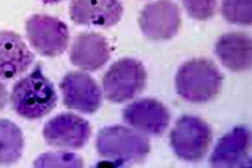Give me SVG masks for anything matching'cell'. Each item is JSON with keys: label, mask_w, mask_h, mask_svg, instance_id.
<instances>
[{"label": "cell", "mask_w": 252, "mask_h": 168, "mask_svg": "<svg viewBox=\"0 0 252 168\" xmlns=\"http://www.w3.org/2000/svg\"><path fill=\"white\" fill-rule=\"evenodd\" d=\"M58 100L53 83L45 76L40 65L18 80L10 95L14 111L28 120H36L48 115L56 107Z\"/></svg>", "instance_id": "6da1fadb"}, {"label": "cell", "mask_w": 252, "mask_h": 168, "mask_svg": "<svg viewBox=\"0 0 252 168\" xmlns=\"http://www.w3.org/2000/svg\"><path fill=\"white\" fill-rule=\"evenodd\" d=\"M223 75L213 61L193 59L180 67L176 75L177 93L192 103L213 100L222 88Z\"/></svg>", "instance_id": "7a4b0ae2"}, {"label": "cell", "mask_w": 252, "mask_h": 168, "mask_svg": "<svg viewBox=\"0 0 252 168\" xmlns=\"http://www.w3.org/2000/svg\"><path fill=\"white\" fill-rule=\"evenodd\" d=\"M96 149L100 157L114 167L140 163L150 153L149 139L136 130L122 125L103 128L98 133Z\"/></svg>", "instance_id": "3957f363"}, {"label": "cell", "mask_w": 252, "mask_h": 168, "mask_svg": "<svg viewBox=\"0 0 252 168\" xmlns=\"http://www.w3.org/2000/svg\"><path fill=\"white\" fill-rule=\"evenodd\" d=\"M170 139L171 147L180 159L188 163H198L208 153L213 140V132L202 118L182 116L171 130Z\"/></svg>", "instance_id": "277c9868"}, {"label": "cell", "mask_w": 252, "mask_h": 168, "mask_svg": "<svg viewBox=\"0 0 252 168\" xmlns=\"http://www.w3.org/2000/svg\"><path fill=\"white\" fill-rule=\"evenodd\" d=\"M147 72L142 63L133 59H119L104 77V94L113 103H123L140 94L145 88Z\"/></svg>", "instance_id": "5b68a950"}, {"label": "cell", "mask_w": 252, "mask_h": 168, "mask_svg": "<svg viewBox=\"0 0 252 168\" xmlns=\"http://www.w3.org/2000/svg\"><path fill=\"white\" fill-rule=\"evenodd\" d=\"M27 37L41 56L53 58L64 53L69 41L67 25L59 18L35 14L26 22Z\"/></svg>", "instance_id": "8992f818"}, {"label": "cell", "mask_w": 252, "mask_h": 168, "mask_svg": "<svg viewBox=\"0 0 252 168\" xmlns=\"http://www.w3.org/2000/svg\"><path fill=\"white\" fill-rule=\"evenodd\" d=\"M138 24L148 38L154 41L170 40L178 33L182 24L179 7L172 0L148 3L141 11Z\"/></svg>", "instance_id": "52a82bcc"}, {"label": "cell", "mask_w": 252, "mask_h": 168, "mask_svg": "<svg viewBox=\"0 0 252 168\" xmlns=\"http://www.w3.org/2000/svg\"><path fill=\"white\" fill-rule=\"evenodd\" d=\"M42 134L47 145L52 147L79 150L90 139L91 125L85 118L64 112L51 118L45 124Z\"/></svg>", "instance_id": "ba28073f"}, {"label": "cell", "mask_w": 252, "mask_h": 168, "mask_svg": "<svg viewBox=\"0 0 252 168\" xmlns=\"http://www.w3.org/2000/svg\"><path fill=\"white\" fill-rule=\"evenodd\" d=\"M63 101L68 109L93 114L102 103V94L96 81L88 74L73 71L64 75L59 84Z\"/></svg>", "instance_id": "9c48e42d"}, {"label": "cell", "mask_w": 252, "mask_h": 168, "mask_svg": "<svg viewBox=\"0 0 252 168\" xmlns=\"http://www.w3.org/2000/svg\"><path fill=\"white\" fill-rule=\"evenodd\" d=\"M252 133L244 125L235 127L219 140L209 158L214 168L252 167Z\"/></svg>", "instance_id": "30bf717a"}, {"label": "cell", "mask_w": 252, "mask_h": 168, "mask_svg": "<svg viewBox=\"0 0 252 168\" xmlns=\"http://www.w3.org/2000/svg\"><path fill=\"white\" fill-rule=\"evenodd\" d=\"M124 121L138 133L146 135H160L170 123L167 107L153 98H144L129 104L124 108Z\"/></svg>", "instance_id": "8fae6325"}, {"label": "cell", "mask_w": 252, "mask_h": 168, "mask_svg": "<svg viewBox=\"0 0 252 168\" xmlns=\"http://www.w3.org/2000/svg\"><path fill=\"white\" fill-rule=\"evenodd\" d=\"M69 14L77 25L109 28L121 21L124 6L120 0H73Z\"/></svg>", "instance_id": "7c38bea8"}, {"label": "cell", "mask_w": 252, "mask_h": 168, "mask_svg": "<svg viewBox=\"0 0 252 168\" xmlns=\"http://www.w3.org/2000/svg\"><path fill=\"white\" fill-rule=\"evenodd\" d=\"M35 60L18 33L10 31L0 32V78L9 80L25 73Z\"/></svg>", "instance_id": "4fadbf2b"}, {"label": "cell", "mask_w": 252, "mask_h": 168, "mask_svg": "<svg viewBox=\"0 0 252 168\" xmlns=\"http://www.w3.org/2000/svg\"><path fill=\"white\" fill-rule=\"evenodd\" d=\"M110 58L111 52L108 42L98 33L79 34L71 47V63L83 70H98L106 65Z\"/></svg>", "instance_id": "5bb4252c"}, {"label": "cell", "mask_w": 252, "mask_h": 168, "mask_svg": "<svg viewBox=\"0 0 252 168\" xmlns=\"http://www.w3.org/2000/svg\"><path fill=\"white\" fill-rule=\"evenodd\" d=\"M215 53L220 62L230 70H249L252 64V37L242 33L223 34L218 39Z\"/></svg>", "instance_id": "9a60e30c"}, {"label": "cell", "mask_w": 252, "mask_h": 168, "mask_svg": "<svg viewBox=\"0 0 252 168\" xmlns=\"http://www.w3.org/2000/svg\"><path fill=\"white\" fill-rule=\"evenodd\" d=\"M25 139L21 128L9 119H0V165H12L21 159Z\"/></svg>", "instance_id": "2e32d148"}, {"label": "cell", "mask_w": 252, "mask_h": 168, "mask_svg": "<svg viewBox=\"0 0 252 168\" xmlns=\"http://www.w3.org/2000/svg\"><path fill=\"white\" fill-rule=\"evenodd\" d=\"M222 15L229 23L251 26L252 23V0H223Z\"/></svg>", "instance_id": "e0dca14e"}, {"label": "cell", "mask_w": 252, "mask_h": 168, "mask_svg": "<svg viewBox=\"0 0 252 168\" xmlns=\"http://www.w3.org/2000/svg\"><path fill=\"white\" fill-rule=\"evenodd\" d=\"M35 168H82L84 161L74 153L47 152L37 157L34 162Z\"/></svg>", "instance_id": "ac0fdd59"}, {"label": "cell", "mask_w": 252, "mask_h": 168, "mask_svg": "<svg viewBox=\"0 0 252 168\" xmlns=\"http://www.w3.org/2000/svg\"><path fill=\"white\" fill-rule=\"evenodd\" d=\"M190 17L196 21H208L215 13L217 0H182Z\"/></svg>", "instance_id": "d6986e66"}, {"label": "cell", "mask_w": 252, "mask_h": 168, "mask_svg": "<svg viewBox=\"0 0 252 168\" xmlns=\"http://www.w3.org/2000/svg\"><path fill=\"white\" fill-rule=\"evenodd\" d=\"M8 96H9L8 90L3 83L0 81V112L3 111L6 104L8 102Z\"/></svg>", "instance_id": "ffe728a7"}, {"label": "cell", "mask_w": 252, "mask_h": 168, "mask_svg": "<svg viewBox=\"0 0 252 168\" xmlns=\"http://www.w3.org/2000/svg\"><path fill=\"white\" fill-rule=\"evenodd\" d=\"M42 3L45 4H54V3H59L60 2H63L64 0H41Z\"/></svg>", "instance_id": "44dd1931"}]
</instances>
